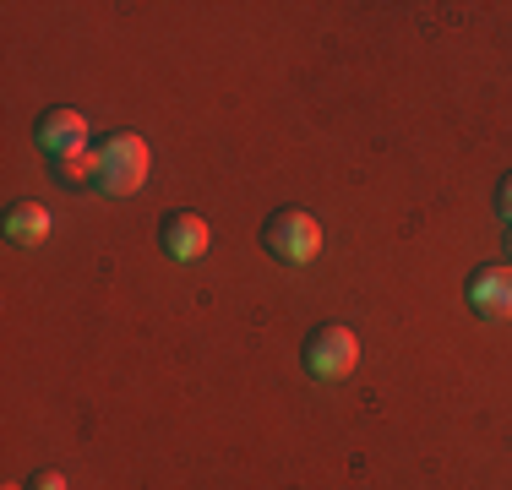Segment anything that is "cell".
Instances as JSON below:
<instances>
[{
	"label": "cell",
	"mask_w": 512,
	"mask_h": 490,
	"mask_svg": "<svg viewBox=\"0 0 512 490\" xmlns=\"http://www.w3.org/2000/svg\"><path fill=\"white\" fill-rule=\"evenodd\" d=\"M355 365H360V338H355V327L322 322V327L306 338V371L316 376V382H344V376H355Z\"/></svg>",
	"instance_id": "3"
},
{
	"label": "cell",
	"mask_w": 512,
	"mask_h": 490,
	"mask_svg": "<svg viewBox=\"0 0 512 490\" xmlns=\"http://www.w3.org/2000/svg\"><path fill=\"white\" fill-rule=\"evenodd\" d=\"M158 245H164L169 262H197V256H207V245H213V224L202 213H169L158 224Z\"/></svg>",
	"instance_id": "4"
},
{
	"label": "cell",
	"mask_w": 512,
	"mask_h": 490,
	"mask_svg": "<svg viewBox=\"0 0 512 490\" xmlns=\"http://www.w3.org/2000/svg\"><path fill=\"white\" fill-rule=\"evenodd\" d=\"M496 213H502L507 224H512V175L502 180V186H496Z\"/></svg>",
	"instance_id": "10"
},
{
	"label": "cell",
	"mask_w": 512,
	"mask_h": 490,
	"mask_svg": "<svg viewBox=\"0 0 512 490\" xmlns=\"http://www.w3.org/2000/svg\"><path fill=\"white\" fill-rule=\"evenodd\" d=\"M262 245L284 267H311L322 256V218L306 213V207H278L262 224Z\"/></svg>",
	"instance_id": "2"
},
{
	"label": "cell",
	"mask_w": 512,
	"mask_h": 490,
	"mask_svg": "<svg viewBox=\"0 0 512 490\" xmlns=\"http://www.w3.org/2000/svg\"><path fill=\"white\" fill-rule=\"evenodd\" d=\"M33 142L50 158L71 153V147H88V120H82L77 109H50V115L39 120V131H33Z\"/></svg>",
	"instance_id": "6"
},
{
	"label": "cell",
	"mask_w": 512,
	"mask_h": 490,
	"mask_svg": "<svg viewBox=\"0 0 512 490\" xmlns=\"http://www.w3.org/2000/svg\"><path fill=\"white\" fill-rule=\"evenodd\" d=\"M6 490H22V485H6Z\"/></svg>",
	"instance_id": "12"
},
{
	"label": "cell",
	"mask_w": 512,
	"mask_h": 490,
	"mask_svg": "<svg viewBox=\"0 0 512 490\" xmlns=\"http://www.w3.org/2000/svg\"><path fill=\"white\" fill-rule=\"evenodd\" d=\"M28 490H66V474H60V469H39Z\"/></svg>",
	"instance_id": "9"
},
{
	"label": "cell",
	"mask_w": 512,
	"mask_h": 490,
	"mask_svg": "<svg viewBox=\"0 0 512 490\" xmlns=\"http://www.w3.org/2000/svg\"><path fill=\"white\" fill-rule=\"evenodd\" d=\"M507 256H512V229H507Z\"/></svg>",
	"instance_id": "11"
},
{
	"label": "cell",
	"mask_w": 512,
	"mask_h": 490,
	"mask_svg": "<svg viewBox=\"0 0 512 490\" xmlns=\"http://www.w3.org/2000/svg\"><path fill=\"white\" fill-rule=\"evenodd\" d=\"M50 224H55V218H50V207H44V202H17L6 213V240L11 245H44V240H50Z\"/></svg>",
	"instance_id": "7"
},
{
	"label": "cell",
	"mask_w": 512,
	"mask_h": 490,
	"mask_svg": "<svg viewBox=\"0 0 512 490\" xmlns=\"http://www.w3.org/2000/svg\"><path fill=\"white\" fill-rule=\"evenodd\" d=\"M148 169H153V153L137 131H115L104 147H99V186L104 196H137L148 186Z\"/></svg>",
	"instance_id": "1"
},
{
	"label": "cell",
	"mask_w": 512,
	"mask_h": 490,
	"mask_svg": "<svg viewBox=\"0 0 512 490\" xmlns=\"http://www.w3.org/2000/svg\"><path fill=\"white\" fill-rule=\"evenodd\" d=\"M469 305L485 322H512V267H480L469 278Z\"/></svg>",
	"instance_id": "5"
},
{
	"label": "cell",
	"mask_w": 512,
	"mask_h": 490,
	"mask_svg": "<svg viewBox=\"0 0 512 490\" xmlns=\"http://www.w3.org/2000/svg\"><path fill=\"white\" fill-rule=\"evenodd\" d=\"M50 175H55L66 191H77V186H88V180H99V147H71V153L50 158Z\"/></svg>",
	"instance_id": "8"
}]
</instances>
